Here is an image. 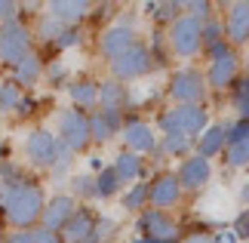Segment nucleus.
Masks as SVG:
<instances>
[{
	"label": "nucleus",
	"mask_w": 249,
	"mask_h": 243,
	"mask_svg": "<svg viewBox=\"0 0 249 243\" xmlns=\"http://www.w3.org/2000/svg\"><path fill=\"white\" fill-rule=\"evenodd\" d=\"M71 197L74 200H77V197H83V200L95 197V176H92V172H83V176L71 179Z\"/></svg>",
	"instance_id": "obj_31"
},
{
	"label": "nucleus",
	"mask_w": 249,
	"mask_h": 243,
	"mask_svg": "<svg viewBox=\"0 0 249 243\" xmlns=\"http://www.w3.org/2000/svg\"><path fill=\"white\" fill-rule=\"evenodd\" d=\"M225 37H228V43H237V46L249 43V3H246V0L231 3V9H228Z\"/></svg>",
	"instance_id": "obj_19"
},
{
	"label": "nucleus",
	"mask_w": 249,
	"mask_h": 243,
	"mask_svg": "<svg viewBox=\"0 0 249 243\" xmlns=\"http://www.w3.org/2000/svg\"><path fill=\"white\" fill-rule=\"evenodd\" d=\"M3 154H6V145H3V139H0V163H3Z\"/></svg>",
	"instance_id": "obj_50"
},
{
	"label": "nucleus",
	"mask_w": 249,
	"mask_h": 243,
	"mask_svg": "<svg viewBox=\"0 0 249 243\" xmlns=\"http://www.w3.org/2000/svg\"><path fill=\"white\" fill-rule=\"evenodd\" d=\"M77 212V200L71 194H55V197H46V206H43V219L40 225L50 228V231H62L68 225V219Z\"/></svg>",
	"instance_id": "obj_14"
},
{
	"label": "nucleus",
	"mask_w": 249,
	"mask_h": 243,
	"mask_svg": "<svg viewBox=\"0 0 249 243\" xmlns=\"http://www.w3.org/2000/svg\"><path fill=\"white\" fill-rule=\"evenodd\" d=\"M59 142L68 148L71 154H80L92 145V132H89V114H83L77 108H68L59 114Z\"/></svg>",
	"instance_id": "obj_5"
},
{
	"label": "nucleus",
	"mask_w": 249,
	"mask_h": 243,
	"mask_svg": "<svg viewBox=\"0 0 249 243\" xmlns=\"http://www.w3.org/2000/svg\"><path fill=\"white\" fill-rule=\"evenodd\" d=\"M95 222H99V216H95L89 206H77V212L68 219V225L59 231L62 243H92Z\"/></svg>",
	"instance_id": "obj_13"
},
{
	"label": "nucleus",
	"mask_w": 249,
	"mask_h": 243,
	"mask_svg": "<svg viewBox=\"0 0 249 243\" xmlns=\"http://www.w3.org/2000/svg\"><path fill=\"white\" fill-rule=\"evenodd\" d=\"M43 71H46L43 59H40L37 53H31L28 59H22V62L13 68V83H18L22 90H28V86H37V83H40V77H43Z\"/></svg>",
	"instance_id": "obj_22"
},
{
	"label": "nucleus",
	"mask_w": 249,
	"mask_h": 243,
	"mask_svg": "<svg viewBox=\"0 0 249 243\" xmlns=\"http://www.w3.org/2000/svg\"><path fill=\"white\" fill-rule=\"evenodd\" d=\"M43 77H46V80H50L53 86H59V83H65V77H68V68L59 65V62H53V65L43 71Z\"/></svg>",
	"instance_id": "obj_41"
},
{
	"label": "nucleus",
	"mask_w": 249,
	"mask_h": 243,
	"mask_svg": "<svg viewBox=\"0 0 249 243\" xmlns=\"http://www.w3.org/2000/svg\"><path fill=\"white\" fill-rule=\"evenodd\" d=\"M181 243H209V237H206V234H188Z\"/></svg>",
	"instance_id": "obj_46"
},
{
	"label": "nucleus",
	"mask_w": 249,
	"mask_h": 243,
	"mask_svg": "<svg viewBox=\"0 0 249 243\" xmlns=\"http://www.w3.org/2000/svg\"><path fill=\"white\" fill-rule=\"evenodd\" d=\"M225 43H228L225 25L215 22V19H206L203 22V46H206V53H213V50H218V46H225Z\"/></svg>",
	"instance_id": "obj_29"
},
{
	"label": "nucleus",
	"mask_w": 249,
	"mask_h": 243,
	"mask_svg": "<svg viewBox=\"0 0 249 243\" xmlns=\"http://www.w3.org/2000/svg\"><path fill=\"white\" fill-rule=\"evenodd\" d=\"M228 148V123H213V126H206L203 135L197 139V154L200 157H215L218 151H225Z\"/></svg>",
	"instance_id": "obj_21"
},
{
	"label": "nucleus",
	"mask_w": 249,
	"mask_h": 243,
	"mask_svg": "<svg viewBox=\"0 0 249 243\" xmlns=\"http://www.w3.org/2000/svg\"><path fill=\"white\" fill-rule=\"evenodd\" d=\"M169 95L176 105H200L206 95V74L197 68H181L169 80Z\"/></svg>",
	"instance_id": "obj_8"
},
{
	"label": "nucleus",
	"mask_w": 249,
	"mask_h": 243,
	"mask_svg": "<svg viewBox=\"0 0 249 243\" xmlns=\"http://www.w3.org/2000/svg\"><path fill=\"white\" fill-rule=\"evenodd\" d=\"M18 13H22V6L16 3V0H0V25L6 22H16Z\"/></svg>",
	"instance_id": "obj_40"
},
{
	"label": "nucleus",
	"mask_w": 249,
	"mask_h": 243,
	"mask_svg": "<svg viewBox=\"0 0 249 243\" xmlns=\"http://www.w3.org/2000/svg\"><path fill=\"white\" fill-rule=\"evenodd\" d=\"M136 43H139V34H136V28H132L129 16L123 19V22H117V25L105 28L102 37H99V50H102V56H105L108 62H114V59H117V56H123V53H129Z\"/></svg>",
	"instance_id": "obj_9"
},
{
	"label": "nucleus",
	"mask_w": 249,
	"mask_h": 243,
	"mask_svg": "<svg viewBox=\"0 0 249 243\" xmlns=\"http://www.w3.org/2000/svg\"><path fill=\"white\" fill-rule=\"evenodd\" d=\"M114 172L120 176V182L126 185V182H132L136 185L139 179H142V172H145V160L139 157V154H132V151H120L117 157H114Z\"/></svg>",
	"instance_id": "obj_24"
},
{
	"label": "nucleus",
	"mask_w": 249,
	"mask_h": 243,
	"mask_svg": "<svg viewBox=\"0 0 249 243\" xmlns=\"http://www.w3.org/2000/svg\"><path fill=\"white\" fill-rule=\"evenodd\" d=\"M151 71H154V53H151L145 43H136L129 53H123L111 62V77L120 80V83L142 80V77L151 74Z\"/></svg>",
	"instance_id": "obj_6"
},
{
	"label": "nucleus",
	"mask_w": 249,
	"mask_h": 243,
	"mask_svg": "<svg viewBox=\"0 0 249 243\" xmlns=\"http://www.w3.org/2000/svg\"><path fill=\"white\" fill-rule=\"evenodd\" d=\"M139 237H151V240H176L178 243V222L163 209H145L139 212L136 222Z\"/></svg>",
	"instance_id": "obj_10"
},
{
	"label": "nucleus",
	"mask_w": 249,
	"mask_h": 243,
	"mask_svg": "<svg viewBox=\"0 0 249 243\" xmlns=\"http://www.w3.org/2000/svg\"><path fill=\"white\" fill-rule=\"evenodd\" d=\"M148 9H154V19L157 22H176L178 19V13L185 9V3H148Z\"/></svg>",
	"instance_id": "obj_33"
},
{
	"label": "nucleus",
	"mask_w": 249,
	"mask_h": 243,
	"mask_svg": "<svg viewBox=\"0 0 249 243\" xmlns=\"http://www.w3.org/2000/svg\"><path fill=\"white\" fill-rule=\"evenodd\" d=\"M169 46L172 53L181 56V59H191L203 50V22L194 16H178L176 22L169 25Z\"/></svg>",
	"instance_id": "obj_4"
},
{
	"label": "nucleus",
	"mask_w": 249,
	"mask_h": 243,
	"mask_svg": "<svg viewBox=\"0 0 249 243\" xmlns=\"http://www.w3.org/2000/svg\"><path fill=\"white\" fill-rule=\"evenodd\" d=\"M234 77H237V53H231V43H225L209 53L206 83L215 86V90H225V86L234 83Z\"/></svg>",
	"instance_id": "obj_11"
},
{
	"label": "nucleus",
	"mask_w": 249,
	"mask_h": 243,
	"mask_svg": "<svg viewBox=\"0 0 249 243\" xmlns=\"http://www.w3.org/2000/svg\"><path fill=\"white\" fill-rule=\"evenodd\" d=\"M240 237L234 234V231H218V234H213L209 237V243H237Z\"/></svg>",
	"instance_id": "obj_44"
},
{
	"label": "nucleus",
	"mask_w": 249,
	"mask_h": 243,
	"mask_svg": "<svg viewBox=\"0 0 249 243\" xmlns=\"http://www.w3.org/2000/svg\"><path fill=\"white\" fill-rule=\"evenodd\" d=\"M80 43H83L80 28H65V31L59 34V40H55V46H59V50H74V46H80Z\"/></svg>",
	"instance_id": "obj_36"
},
{
	"label": "nucleus",
	"mask_w": 249,
	"mask_h": 243,
	"mask_svg": "<svg viewBox=\"0 0 249 243\" xmlns=\"http://www.w3.org/2000/svg\"><path fill=\"white\" fill-rule=\"evenodd\" d=\"M160 130L166 132H181L188 135V139H200L203 130L209 126V114L203 105H176V108H169L160 114Z\"/></svg>",
	"instance_id": "obj_2"
},
{
	"label": "nucleus",
	"mask_w": 249,
	"mask_h": 243,
	"mask_svg": "<svg viewBox=\"0 0 249 243\" xmlns=\"http://www.w3.org/2000/svg\"><path fill=\"white\" fill-rule=\"evenodd\" d=\"M197 139H188L181 132H166L163 135V151L172 154V157H191V148H194Z\"/></svg>",
	"instance_id": "obj_27"
},
{
	"label": "nucleus",
	"mask_w": 249,
	"mask_h": 243,
	"mask_svg": "<svg viewBox=\"0 0 249 243\" xmlns=\"http://www.w3.org/2000/svg\"><path fill=\"white\" fill-rule=\"evenodd\" d=\"M25 99V90L13 80H3V93H0V114H16L18 105Z\"/></svg>",
	"instance_id": "obj_26"
},
{
	"label": "nucleus",
	"mask_w": 249,
	"mask_h": 243,
	"mask_svg": "<svg viewBox=\"0 0 249 243\" xmlns=\"http://www.w3.org/2000/svg\"><path fill=\"white\" fill-rule=\"evenodd\" d=\"M132 243H176V240H151V237H136Z\"/></svg>",
	"instance_id": "obj_48"
},
{
	"label": "nucleus",
	"mask_w": 249,
	"mask_h": 243,
	"mask_svg": "<svg viewBox=\"0 0 249 243\" xmlns=\"http://www.w3.org/2000/svg\"><path fill=\"white\" fill-rule=\"evenodd\" d=\"M68 95H71V102H74L77 111H83V114L89 111L92 114V108L99 105V83L89 80V77H80V80L68 83Z\"/></svg>",
	"instance_id": "obj_20"
},
{
	"label": "nucleus",
	"mask_w": 249,
	"mask_h": 243,
	"mask_svg": "<svg viewBox=\"0 0 249 243\" xmlns=\"http://www.w3.org/2000/svg\"><path fill=\"white\" fill-rule=\"evenodd\" d=\"M89 169L95 172V176H99V172L105 169V163H102V157H89Z\"/></svg>",
	"instance_id": "obj_47"
},
{
	"label": "nucleus",
	"mask_w": 249,
	"mask_h": 243,
	"mask_svg": "<svg viewBox=\"0 0 249 243\" xmlns=\"http://www.w3.org/2000/svg\"><path fill=\"white\" fill-rule=\"evenodd\" d=\"M28 114H34V99L25 93V99H22V105H18V111H16V117H28Z\"/></svg>",
	"instance_id": "obj_45"
},
{
	"label": "nucleus",
	"mask_w": 249,
	"mask_h": 243,
	"mask_svg": "<svg viewBox=\"0 0 249 243\" xmlns=\"http://www.w3.org/2000/svg\"><path fill=\"white\" fill-rule=\"evenodd\" d=\"M176 176H178V182H181V191H200V188L209 182V176H213V167H209L206 157L191 154V157L181 160V167H178Z\"/></svg>",
	"instance_id": "obj_16"
},
{
	"label": "nucleus",
	"mask_w": 249,
	"mask_h": 243,
	"mask_svg": "<svg viewBox=\"0 0 249 243\" xmlns=\"http://www.w3.org/2000/svg\"><path fill=\"white\" fill-rule=\"evenodd\" d=\"M249 135V120L246 117H240L234 126H228V145H237V142H243Z\"/></svg>",
	"instance_id": "obj_38"
},
{
	"label": "nucleus",
	"mask_w": 249,
	"mask_h": 243,
	"mask_svg": "<svg viewBox=\"0 0 249 243\" xmlns=\"http://www.w3.org/2000/svg\"><path fill=\"white\" fill-rule=\"evenodd\" d=\"M123 145H126V151L142 157V154L157 151V132L145 120H129V123H123Z\"/></svg>",
	"instance_id": "obj_15"
},
{
	"label": "nucleus",
	"mask_w": 249,
	"mask_h": 243,
	"mask_svg": "<svg viewBox=\"0 0 249 243\" xmlns=\"http://www.w3.org/2000/svg\"><path fill=\"white\" fill-rule=\"evenodd\" d=\"M114 231H117V222L108 219V216H99V222H95V234H92V243H105L114 237Z\"/></svg>",
	"instance_id": "obj_35"
},
{
	"label": "nucleus",
	"mask_w": 249,
	"mask_h": 243,
	"mask_svg": "<svg viewBox=\"0 0 249 243\" xmlns=\"http://www.w3.org/2000/svg\"><path fill=\"white\" fill-rule=\"evenodd\" d=\"M31 240L34 243H62V234H59V231L43 228V225H37V228H31Z\"/></svg>",
	"instance_id": "obj_39"
},
{
	"label": "nucleus",
	"mask_w": 249,
	"mask_h": 243,
	"mask_svg": "<svg viewBox=\"0 0 249 243\" xmlns=\"http://www.w3.org/2000/svg\"><path fill=\"white\" fill-rule=\"evenodd\" d=\"M231 231H234L237 237H249V209H243L240 216L234 219V228H231Z\"/></svg>",
	"instance_id": "obj_42"
},
{
	"label": "nucleus",
	"mask_w": 249,
	"mask_h": 243,
	"mask_svg": "<svg viewBox=\"0 0 249 243\" xmlns=\"http://www.w3.org/2000/svg\"><path fill=\"white\" fill-rule=\"evenodd\" d=\"M3 243H34V240H31V231H13V234H6Z\"/></svg>",
	"instance_id": "obj_43"
},
{
	"label": "nucleus",
	"mask_w": 249,
	"mask_h": 243,
	"mask_svg": "<svg viewBox=\"0 0 249 243\" xmlns=\"http://www.w3.org/2000/svg\"><path fill=\"white\" fill-rule=\"evenodd\" d=\"M240 200H243V203H249V182H246V188L240 191Z\"/></svg>",
	"instance_id": "obj_49"
},
{
	"label": "nucleus",
	"mask_w": 249,
	"mask_h": 243,
	"mask_svg": "<svg viewBox=\"0 0 249 243\" xmlns=\"http://www.w3.org/2000/svg\"><path fill=\"white\" fill-rule=\"evenodd\" d=\"M43 206H46V191L31 176H25L16 185H0V212L16 231H31L40 225Z\"/></svg>",
	"instance_id": "obj_1"
},
{
	"label": "nucleus",
	"mask_w": 249,
	"mask_h": 243,
	"mask_svg": "<svg viewBox=\"0 0 249 243\" xmlns=\"http://www.w3.org/2000/svg\"><path fill=\"white\" fill-rule=\"evenodd\" d=\"M129 102V93L120 80H105L99 83V108L102 111H123V105Z\"/></svg>",
	"instance_id": "obj_23"
},
{
	"label": "nucleus",
	"mask_w": 249,
	"mask_h": 243,
	"mask_svg": "<svg viewBox=\"0 0 249 243\" xmlns=\"http://www.w3.org/2000/svg\"><path fill=\"white\" fill-rule=\"evenodd\" d=\"M46 13L65 28H77V22H83L92 13V3H86V0H53V3H46Z\"/></svg>",
	"instance_id": "obj_17"
},
{
	"label": "nucleus",
	"mask_w": 249,
	"mask_h": 243,
	"mask_svg": "<svg viewBox=\"0 0 249 243\" xmlns=\"http://www.w3.org/2000/svg\"><path fill=\"white\" fill-rule=\"evenodd\" d=\"M234 105L240 111V117H246V111H249V77L234 83Z\"/></svg>",
	"instance_id": "obj_34"
},
{
	"label": "nucleus",
	"mask_w": 249,
	"mask_h": 243,
	"mask_svg": "<svg viewBox=\"0 0 249 243\" xmlns=\"http://www.w3.org/2000/svg\"><path fill=\"white\" fill-rule=\"evenodd\" d=\"M62 31H65V25L55 22L50 13H43L40 19H37V31H34V37H37V40H46V43H55Z\"/></svg>",
	"instance_id": "obj_30"
},
{
	"label": "nucleus",
	"mask_w": 249,
	"mask_h": 243,
	"mask_svg": "<svg viewBox=\"0 0 249 243\" xmlns=\"http://www.w3.org/2000/svg\"><path fill=\"white\" fill-rule=\"evenodd\" d=\"M228 167H234V169L249 167V135L237 145H228Z\"/></svg>",
	"instance_id": "obj_32"
},
{
	"label": "nucleus",
	"mask_w": 249,
	"mask_h": 243,
	"mask_svg": "<svg viewBox=\"0 0 249 243\" xmlns=\"http://www.w3.org/2000/svg\"><path fill=\"white\" fill-rule=\"evenodd\" d=\"M120 188H123V182H120L117 172H114V167H105L99 176H95V197H99V200L117 197Z\"/></svg>",
	"instance_id": "obj_25"
},
{
	"label": "nucleus",
	"mask_w": 249,
	"mask_h": 243,
	"mask_svg": "<svg viewBox=\"0 0 249 243\" xmlns=\"http://www.w3.org/2000/svg\"><path fill=\"white\" fill-rule=\"evenodd\" d=\"M71 163H74V154L65 148V145L59 142V154H55V163H53V172L55 176H65V172L71 169Z\"/></svg>",
	"instance_id": "obj_37"
},
{
	"label": "nucleus",
	"mask_w": 249,
	"mask_h": 243,
	"mask_svg": "<svg viewBox=\"0 0 249 243\" xmlns=\"http://www.w3.org/2000/svg\"><path fill=\"white\" fill-rule=\"evenodd\" d=\"M181 200V182L176 172H160L154 182H148V203L154 209H169Z\"/></svg>",
	"instance_id": "obj_12"
},
{
	"label": "nucleus",
	"mask_w": 249,
	"mask_h": 243,
	"mask_svg": "<svg viewBox=\"0 0 249 243\" xmlns=\"http://www.w3.org/2000/svg\"><path fill=\"white\" fill-rule=\"evenodd\" d=\"M6 240V231H3V222H0V243Z\"/></svg>",
	"instance_id": "obj_51"
},
{
	"label": "nucleus",
	"mask_w": 249,
	"mask_h": 243,
	"mask_svg": "<svg viewBox=\"0 0 249 243\" xmlns=\"http://www.w3.org/2000/svg\"><path fill=\"white\" fill-rule=\"evenodd\" d=\"M89 132H92V142H111L117 132H123V117H120V111H92L89 114Z\"/></svg>",
	"instance_id": "obj_18"
},
{
	"label": "nucleus",
	"mask_w": 249,
	"mask_h": 243,
	"mask_svg": "<svg viewBox=\"0 0 249 243\" xmlns=\"http://www.w3.org/2000/svg\"><path fill=\"white\" fill-rule=\"evenodd\" d=\"M31 53H34V31L22 22V19L0 25V65L16 68Z\"/></svg>",
	"instance_id": "obj_3"
},
{
	"label": "nucleus",
	"mask_w": 249,
	"mask_h": 243,
	"mask_svg": "<svg viewBox=\"0 0 249 243\" xmlns=\"http://www.w3.org/2000/svg\"><path fill=\"white\" fill-rule=\"evenodd\" d=\"M0 93H3V80H0Z\"/></svg>",
	"instance_id": "obj_52"
},
{
	"label": "nucleus",
	"mask_w": 249,
	"mask_h": 243,
	"mask_svg": "<svg viewBox=\"0 0 249 243\" xmlns=\"http://www.w3.org/2000/svg\"><path fill=\"white\" fill-rule=\"evenodd\" d=\"M25 160L31 163L34 169H53L55 163V154H59V135H53L50 130H43V126H37L25 135Z\"/></svg>",
	"instance_id": "obj_7"
},
{
	"label": "nucleus",
	"mask_w": 249,
	"mask_h": 243,
	"mask_svg": "<svg viewBox=\"0 0 249 243\" xmlns=\"http://www.w3.org/2000/svg\"><path fill=\"white\" fill-rule=\"evenodd\" d=\"M145 206H148V182H136L126 194H123V209L145 212Z\"/></svg>",
	"instance_id": "obj_28"
}]
</instances>
